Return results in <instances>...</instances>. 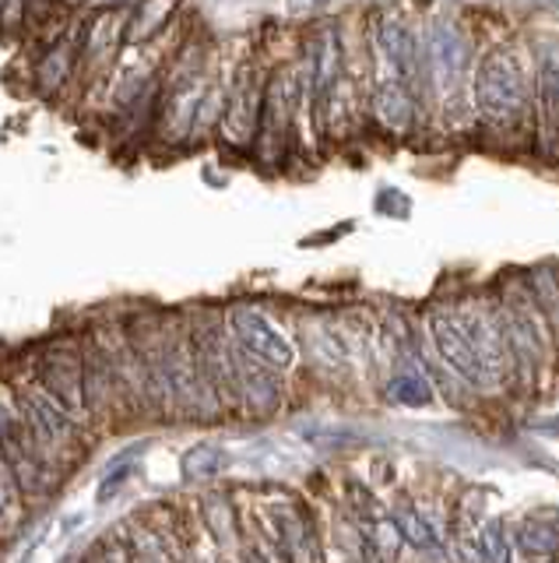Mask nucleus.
Instances as JSON below:
<instances>
[{
	"instance_id": "1",
	"label": "nucleus",
	"mask_w": 559,
	"mask_h": 563,
	"mask_svg": "<svg viewBox=\"0 0 559 563\" xmlns=\"http://www.w3.org/2000/svg\"><path fill=\"white\" fill-rule=\"evenodd\" d=\"M471 96H476L479 113L489 123H514L524 117V110H528L532 88H528V78H524L514 53L493 49V53H485L476 70Z\"/></svg>"
},
{
	"instance_id": "2",
	"label": "nucleus",
	"mask_w": 559,
	"mask_h": 563,
	"mask_svg": "<svg viewBox=\"0 0 559 563\" xmlns=\"http://www.w3.org/2000/svg\"><path fill=\"white\" fill-rule=\"evenodd\" d=\"M423 70H429L433 92L444 99V106H458L468 92L471 75V43L454 22H433L423 40Z\"/></svg>"
},
{
	"instance_id": "3",
	"label": "nucleus",
	"mask_w": 559,
	"mask_h": 563,
	"mask_svg": "<svg viewBox=\"0 0 559 563\" xmlns=\"http://www.w3.org/2000/svg\"><path fill=\"white\" fill-rule=\"evenodd\" d=\"M230 328H233L236 345L247 352V356H254L257 363H265L268 369H275V374H289V369L295 366L292 342L286 339L282 328H278L265 310L247 307V303L233 307L230 310Z\"/></svg>"
},
{
	"instance_id": "4",
	"label": "nucleus",
	"mask_w": 559,
	"mask_h": 563,
	"mask_svg": "<svg viewBox=\"0 0 559 563\" xmlns=\"http://www.w3.org/2000/svg\"><path fill=\"white\" fill-rule=\"evenodd\" d=\"M429 334L433 345L440 352V360L447 363L450 374H458L471 387H496V377L489 374V366L482 363L479 349L471 345L465 328L458 324L454 310H433L429 313Z\"/></svg>"
},
{
	"instance_id": "5",
	"label": "nucleus",
	"mask_w": 559,
	"mask_h": 563,
	"mask_svg": "<svg viewBox=\"0 0 559 563\" xmlns=\"http://www.w3.org/2000/svg\"><path fill=\"white\" fill-rule=\"evenodd\" d=\"M373 43L383 67H388V78L415 88V81L423 78V43H418V35L405 18L383 14L373 25Z\"/></svg>"
},
{
	"instance_id": "6",
	"label": "nucleus",
	"mask_w": 559,
	"mask_h": 563,
	"mask_svg": "<svg viewBox=\"0 0 559 563\" xmlns=\"http://www.w3.org/2000/svg\"><path fill=\"white\" fill-rule=\"evenodd\" d=\"M260 110H265V92L257 88L254 70L243 67L239 75H236L230 102H225V110H222V131H225V137L236 141V145H247V141L257 134Z\"/></svg>"
},
{
	"instance_id": "7",
	"label": "nucleus",
	"mask_w": 559,
	"mask_h": 563,
	"mask_svg": "<svg viewBox=\"0 0 559 563\" xmlns=\"http://www.w3.org/2000/svg\"><path fill=\"white\" fill-rule=\"evenodd\" d=\"M19 405L25 427L40 440H46V444H67L75 437V416L54 395L43 391V387H25L19 395Z\"/></svg>"
},
{
	"instance_id": "8",
	"label": "nucleus",
	"mask_w": 559,
	"mask_h": 563,
	"mask_svg": "<svg viewBox=\"0 0 559 563\" xmlns=\"http://www.w3.org/2000/svg\"><path fill=\"white\" fill-rule=\"evenodd\" d=\"M233 384H236V398H243L260 416L278 409V401H282L275 369H268L265 363L247 356L239 345H233Z\"/></svg>"
},
{
	"instance_id": "9",
	"label": "nucleus",
	"mask_w": 559,
	"mask_h": 563,
	"mask_svg": "<svg viewBox=\"0 0 559 563\" xmlns=\"http://www.w3.org/2000/svg\"><path fill=\"white\" fill-rule=\"evenodd\" d=\"M40 377H43V391L54 395L71 416L89 409L85 405V363H78L71 352H54L49 360H43Z\"/></svg>"
},
{
	"instance_id": "10",
	"label": "nucleus",
	"mask_w": 559,
	"mask_h": 563,
	"mask_svg": "<svg viewBox=\"0 0 559 563\" xmlns=\"http://www.w3.org/2000/svg\"><path fill=\"white\" fill-rule=\"evenodd\" d=\"M295 106H300V81L292 70H278L265 88V110H260V131L268 141H286Z\"/></svg>"
},
{
	"instance_id": "11",
	"label": "nucleus",
	"mask_w": 559,
	"mask_h": 563,
	"mask_svg": "<svg viewBox=\"0 0 559 563\" xmlns=\"http://www.w3.org/2000/svg\"><path fill=\"white\" fill-rule=\"evenodd\" d=\"M338 78H342V43L327 29L313 40V53H310V99L317 102V110H324L327 99L335 96Z\"/></svg>"
},
{
	"instance_id": "12",
	"label": "nucleus",
	"mask_w": 559,
	"mask_h": 563,
	"mask_svg": "<svg viewBox=\"0 0 559 563\" xmlns=\"http://www.w3.org/2000/svg\"><path fill=\"white\" fill-rule=\"evenodd\" d=\"M373 113L388 131L394 134H405L412 128V117H415V99H412V88L401 85L394 78H380L373 88Z\"/></svg>"
},
{
	"instance_id": "13",
	"label": "nucleus",
	"mask_w": 559,
	"mask_h": 563,
	"mask_svg": "<svg viewBox=\"0 0 559 563\" xmlns=\"http://www.w3.org/2000/svg\"><path fill=\"white\" fill-rule=\"evenodd\" d=\"M275 518H278V539H282V553L292 563H317V542H313V532H310V525H306V518L300 515V510L278 507Z\"/></svg>"
},
{
	"instance_id": "14",
	"label": "nucleus",
	"mask_w": 559,
	"mask_h": 563,
	"mask_svg": "<svg viewBox=\"0 0 559 563\" xmlns=\"http://www.w3.org/2000/svg\"><path fill=\"white\" fill-rule=\"evenodd\" d=\"M479 553H482V563H514L511 536H506L503 518H489L479 525Z\"/></svg>"
},
{
	"instance_id": "15",
	"label": "nucleus",
	"mask_w": 559,
	"mask_h": 563,
	"mask_svg": "<svg viewBox=\"0 0 559 563\" xmlns=\"http://www.w3.org/2000/svg\"><path fill=\"white\" fill-rule=\"evenodd\" d=\"M394 528H398L401 539L415 545V550H423V553H436V550H440L433 525L423 515H415V510H398V515H394Z\"/></svg>"
},
{
	"instance_id": "16",
	"label": "nucleus",
	"mask_w": 559,
	"mask_h": 563,
	"mask_svg": "<svg viewBox=\"0 0 559 563\" xmlns=\"http://www.w3.org/2000/svg\"><path fill=\"white\" fill-rule=\"evenodd\" d=\"M310 352L317 356L324 366H345L348 363V349L338 328L331 324H317L310 331Z\"/></svg>"
},
{
	"instance_id": "17",
	"label": "nucleus",
	"mask_w": 559,
	"mask_h": 563,
	"mask_svg": "<svg viewBox=\"0 0 559 563\" xmlns=\"http://www.w3.org/2000/svg\"><path fill=\"white\" fill-rule=\"evenodd\" d=\"M538 88L549 120L559 128V49H546L538 57Z\"/></svg>"
},
{
	"instance_id": "18",
	"label": "nucleus",
	"mask_w": 559,
	"mask_h": 563,
	"mask_svg": "<svg viewBox=\"0 0 559 563\" xmlns=\"http://www.w3.org/2000/svg\"><path fill=\"white\" fill-rule=\"evenodd\" d=\"M517 542L528 556H552L559 550V532L541 521H524L517 528Z\"/></svg>"
},
{
	"instance_id": "19",
	"label": "nucleus",
	"mask_w": 559,
	"mask_h": 563,
	"mask_svg": "<svg viewBox=\"0 0 559 563\" xmlns=\"http://www.w3.org/2000/svg\"><path fill=\"white\" fill-rule=\"evenodd\" d=\"M388 391L398 405H426L429 401V384L418 377V369H401V374L388 384Z\"/></svg>"
},
{
	"instance_id": "20",
	"label": "nucleus",
	"mask_w": 559,
	"mask_h": 563,
	"mask_svg": "<svg viewBox=\"0 0 559 563\" xmlns=\"http://www.w3.org/2000/svg\"><path fill=\"white\" fill-rule=\"evenodd\" d=\"M225 462V454L215 444H198L183 454V475L187 479H204V475H215Z\"/></svg>"
},
{
	"instance_id": "21",
	"label": "nucleus",
	"mask_w": 559,
	"mask_h": 563,
	"mask_svg": "<svg viewBox=\"0 0 559 563\" xmlns=\"http://www.w3.org/2000/svg\"><path fill=\"white\" fill-rule=\"evenodd\" d=\"M19 521V479L8 468V462H0V532Z\"/></svg>"
},
{
	"instance_id": "22",
	"label": "nucleus",
	"mask_w": 559,
	"mask_h": 563,
	"mask_svg": "<svg viewBox=\"0 0 559 563\" xmlns=\"http://www.w3.org/2000/svg\"><path fill=\"white\" fill-rule=\"evenodd\" d=\"M67 70H71V53H67V46H57L40 64V81H43V88H57L67 78Z\"/></svg>"
},
{
	"instance_id": "23",
	"label": "nucleus",
	"mask_w": 559,
	"mask_h": 563,
	"mask_svg": "<svg viewBox=\"0 0 559 563\" xmlns=\"http://www.w3.org/2000/svg\"><path fill=\"white\" fill-rule=\"evenodd\" d=\"M127 483V468H107V479L99 483V500H107L113 497V493Z\"/></svg>"
},
{
	"instance_id": "24",
	"label": "nucleus",
	"mask_w": 559,
	"mask_h": 563,
	"mask_svg": "<svg viewBox=\"0 0 559 563\" xmlns=\"http://www.w3.org/2000/svg\"><path fill=\"white\" fill-rule=\"evenodd\" d=\"M541 433H552V437H559V416H552V419H546V422H541V427H538Z\"/></svg>"
},
{
	"instance_id": "25",
	"label": "nucleus",
	"mask_w": 559,
	"mask_h": 563,
	"mask_svg": "<svg viewBox=\"0 0 559 563\" xmlns=\"http://www.w3.org/2000/svg\"><path fill=\"white\" fill-rule=\"evenodd\" d=\"M190 563H204V560H198V556H194V560H190Z\"/></svg>"
}]
</instances>
